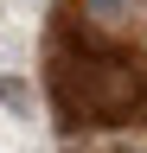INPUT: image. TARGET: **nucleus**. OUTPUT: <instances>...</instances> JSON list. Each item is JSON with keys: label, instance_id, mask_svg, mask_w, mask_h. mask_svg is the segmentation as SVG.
<instances>
[{"label": "nucleus", "instance_id": "1", "mask_svg": "<svg viewBox=\"0 0 147 153\" xmlns=\"http://www.w3.org/2000/svg\"><path fill=\"white\" fill-rule=\"evenodd\" d=\"M51 83V108L64 128H128L147 121V57L109 38H83L70 32L51 45L45 64Z\"/></svg>", "mask_w": 147, "mask_h": 153}, {"label": "nucleus", "instance_id": "2", "mask_svg": "<svg viewBox=\"0 0 147 153\" xmlns=\"http://www.w3.org/2000/svg\"><path fill=\"white\" fill-rule=\"evenodd\" d=\"M0 102H7V108H26V83H19V76H0Z\"/></svg>", "mask_w": 147, "mask_h": 153}]
</instances>
